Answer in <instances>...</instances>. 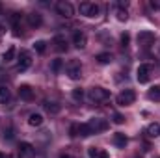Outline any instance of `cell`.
I'll list each match as a JSON object with an SVG mask.
<instances>
[{"label":"cell","instance_id":"cell-11","mask_svg":"<svg viewBox=\"0 0 160 158\" xmlns=\"http://www.w3.org/2000/svg\"><path fill=\"white\" fill-rule=\"evenodd\" d=\"M52 45H54V48L58 50V52H65L67 50V39H65V36H54V39H52Z\"/></svg>","mask_w":160,"mask_h":158},{"label":"cell","instance_id":"cell-8","mask_svg":"<svg viewBox=\"0 0 160 158\" xmlns=\"http://www.w3.org/2000/svg\"><path fill=\"white\" fill-rule=\"evenodd\" d=\"M67 75H69V78H73V80L80 78V75H82V65H80L78 60H71V62L67 63Z\"/></svg>","mask_w":160,"mask_h":158},{"label":"cell","instance_id":"cell-24","mask_svg":"<svg viewBox=\"0 0 160 158\" xmlns=\"http://www.w3.org/2000/svg\"><path fill=\"white\" fill-rule=\"evenodd\" d=\"M8 101H9V89L2 86L0 87V104H6Z\"/></svg>","mask_w":160,"mask_h":158},{"label":"cell","instance_id":"cell-26","mask_svg":"<svg viewBox=\"0 0 160 158\" xmlns=\"http://www.w3.org/2000/svg\"><path fill=\"white\" fill-rule=\"evenodd\" d=\"M34 48H36L39 54H43V52L47 50V43H45V41H36V43H34Z\"/></svg>","mask_w":160,"mask_h":158},{"label":"cell","instance_id":"cell-2","mask_svg":"<svg viewBox=\"0 0 160 158\" xmlns=\"http://www.w3.org/2000/svg\"><path fill=\"white\" fill-rule=\"evenodd\" d=\"M78 9L84 17H99V13H101V7L97 4H91V2H82Z\"/></svg>","mask_w":160,"mask_h":158},{"label":"cell","instance_id":"cell-17","mask_svg":"<svg viewBox=\"0 0 160 158\" xmlns=\"http://www.w3.org/2000/svg\"><path fill=\"white\" fill-rule=\"evenodd\" d=\"M43 108H45L48 114H60V110H62V106H60L58 102H50V101H45V102H43Z\"/></svg>","mask_w":160,"mask_h":158},{"label":"cell","instance_id":"cell-33","mask_svg":"<svg viewBox=\"0 0 160 158\" xmlns=\"http://www.w3.org/2000/svg\"><path fill=\"white\" fill-rule=\"evenodd\" d=\"M123 121H125V117H123L121 114H114V123H116V125H121Z\"/></svg>","mask_w":160,"mask_h":158},{"label":"cell","instance_id":"cell-10","mask_svg":"<svg viewBox=\"0 0 160 158\" xmlns=\"http://www.w3.org/2000/svg\"><path fill=\"white\" fill-rule=\"evenodd\" d=\"M153 41H155V34L149 32V30H143V32L138 34V43L142 47H149V45H153Z\"/></svg>","mask_w":160,"mask_h":158},{"label":"cell","instance_id":"cell-32","mask_svg":"<svg viewBox=\"0 0 160 158\" xmlns=\"http://www.w3.org/2000/svg\"><path fill=\"white\" fill-rule=\"evenodd\" d=\"M128 43H130V36L125 32V34H121V45L123 47H128Z\"/></svg>","mask_w":160,"mask_h":158},{"label":"cell","instance_id":"cell-37","mask_svg":"<svg viewBox=\"0 0 160 158\" xmlns=\"http://www.w3.org/2000/svg\"><path fill=\"white\" fill-rule=\"evenodd\" d=\"M0 15H2V6H0Z\"/></svg>","mask_w":160,"mask_h":158},{"label":"cell","instance_id":"cell-21","mask_svg":"<svg viewBox=\"0 0 160 158\" xmlns=\"http://www.w3.org/2000/svg\"><path fill=\"white\" fill-rule=\"evenodd\" d=\"M88 155L91 158H108V153L106 151H102V149H95V147H91L89 151H88Z\"/></svg>","mask_w":160,"mask_h":158},{"label":"cell","instance_id":"cell-29","mask_svg":"<svg viewBox=\"0 0 160 158\" xmlns=\"http://www.w3.org/2000/svg\"><path fill=\"white\" fill-rule=\"evenodd\" d=\"M116 15H118V19H119V21H127V17H128V13H127V9H121V7H118V11H116Z\"/></svg>","mask_w":160,"mask_h":158},{"label":"cell","instance_id":"cell-30","mask_svg":"<svg viewBox=\"0 0 160 158\" xmlns=\"http://www.w3.org/2000/svg\"><path fill=\"white\" fill-rule=\"evenodd\" d=\"M69 136H71V138H77V136H78V123L71 125V128H69Z\"/></svg>","mask_w":160,"mask_h":158},{"label":"cell","instance_id":"cell-1","mask_svg":"<svg viewBox=\"0 0 160 158\" xmlns=\"http://www.w3.org/2000/svg\"><path fill=\"white\" fill-rule=\"evenodd\" d=\"M88 97H89L91 102H104V101L110 99V89H106V87H91Z\"/></svg>","mask_w":160,"mask_h":158},{"label":"cell","instance_id":"cell-16","mask_svg":"<svg viewBox=\"0 0 160 158\" xmlns=\"http://www.w3.org/2000/svg\"><path fill=\"white\" fill-rule=\"evenodd\" d=\"M9 22H11V26H13V34L15 36H21V32H19V22H21V13H11L9 15Z\"/></svg>","mask_w":160,"mask_h":158},{"label":"cell","instance_id":"cell-38","mask_svg":"<svg viewBox=\"0 0 160 158\" xmlns=\"http://www.w3.org/2000/svg\"><path fill=\"white\" fill-rule=\"evenodd\" d=\"M0 158H4V155H2V153H0Z\"/></svg>","mask_w":160,"mask_h":158},{"label":"cell","instance_id":"cell-28","mask_svg":"<svg viewBox=\"0 0 160 158\" xmlns=\"http://www.w3.org/2000/svg\"><path fill=\"white\" fill-rule=\"evenodd\" d=\"M73 99H75V101H82V99H84V91H82V89H80V87H77V89H73Z\"/></svg>","mask_w":160,"mask_h":158},{"label":"cell","instance_id":"cell-18","mask_svg":"<svg viewBox=\"0 0 160 158\" xmlns=\"http://www.w3.org/2000/svg\"><path fill=\"white\" fill-rule=\"evenodd\" d=\"M95 60H97L99 63H102V65H104V63H110V62L114 60V56H112L110 52H101V54H97V56H95Z\"/></svg>","mask_w":160,"mask_h":158},{"label":"cell","instance_id":"cell-27","mask_svg":"<svg viewBox=\"0 0 160 158\" xmlns=\"http://www.w3.org/2000/svg\"><path fill=\"white\" fill-rule=\"evenodd\" d=\"M62 67H63V62H62L60 58L52 62V71H54V73H60V71H62Z\"/></svg>","mask_w":160,"mask_h":158},{"label":"cell","instance_id":"cell-3","mask_svg":"<svg viewBox=\"0 0 160 158\" xmlns=\"http://www.w3.org/2000/svg\"><path fill=\"white\" fill-rule=\"evenodd\" d=\"M116 101H118L119 106H130L136 101V93H134V89H125V91H121L119 95H118Z\"/></svg>","mask_w":160,"mask_h":158},{"label":"cell","instance_id":"cell-6","mask_svg":"<svg viewBox=\"0 0 160 158\" xmlns=\"http://www.w3.org/2000/svg\"><path fill=\"white\" fill-rule=\"evenodd\" d=\"M149 78H151V65L142 63V65L136 69V80H138L140 84H147Z\"/></svg>","mask_w":160,"mask_h":158},{"label":"cell","instance_id":"cell-31","mask_svg":"<svg viewBox=\"0 0 160 158\" xmlns=\"http://www.w3.org/2000/svg\"><path fill=\"white\" fill-rule=\"evenodd\" d=\"M4 140H13V126L4 128Z\"/></svg>","mask_w":160,"mask_h":158},{"label":"cell","instance_id":"cell-7","mask_svg":"<svg viewBox=\"0 0 160 158\" xmlns=\"http://www.w3.org/2000/svg\"><path fill=\"white\" fill-rule=\"evenodd\" d=\"M17 156L19 158H36V149H34V145H30V143H26V141L19 143Z\"/></svg>","mask_w":160,"mask_h":158},{"label":"cell","instance_id":"cell-13","mask_svg":"<svg viewBox=\"0 0 160 158\" xmlns=\"http://www.w3.org/2000/svg\"><path fill=\"white\" fill-rule=\"evenodd\" d=\"M112 141H114V145H116V147L125 149V147H127V143H128V138H127L123 132H116V134H114V138H112Z\"/></svg>","mask_w":160,"mask_h":158},{"label":"cell","instance_id":"cell-19","mask_svg":"<svg viewBox=\"0 0 160 158\" xmlns=\"http://www.w3.org/2000/svg\"><path fill=\"white\" fill-rule=\"evenodd\" d=\"M91 134H93V132H91V128H89L88 123H78V136L88 138V136H91Z\"/></svg>","mask_w":160,"mask_h":158},{"label":"cell","instance_id":"cell-20","mask_svg":"<svg viewBox=\"0 0 160 158\" xmlns=\"http://www.w3.org/2000/svg\"><path fill=\"white\" fill-rule=\"evenodd\" d=\"M28 123H30L32 126H41V125H43V116H41V114H30V116H28Z\"/></svg>","mask_w":160,"mask_h":158},{"label":"cell","instance_id":"cell-15","mask_svg":"<svg viewBox=\"0 0 160 158\" xmlns=\"http://www.w3.org/2000/svg\"><path fill=\"white\" fill-rule=\"evenodd\" d=\"M26 19H28V24L32 26V28H39L41 22H43V17H41V13H30V15H26Z\"/></svg>","mask_w":160,"mask_h":158},{"label":"cell","instance_id":"cell-5","mask_svg":"<svg viewBox=\"0 0 160 158\" xmlns=\"http://www.w3.org/2000/svg\"><path fill=\"white\" fill-rule=\"evenodd\" d=\"M56 11H58L62 17H65V19H69V17L75 15V7H73V4H71V2H65V0H62V2L56 4Z\"/></svg>","mask_w":160,"mask_h":158},{"label":"cell","instance_id":"cell-22","mask_svg":"<svg viewBox=\"0 0 160 158\" xmlns=\"http://www.w3.org/2000/svg\"><path fill=\"white\" fill-rule=\"evenodd\" d=\"M145 132H147L151 138H155V136H160V125H158V123H153V125H149Z\"/></svg>","mask_w":160,"mask_h":158},{"label":"cell","instance_id":"cell-35","mask_svg":"<svg viewBox=\"0 0 160 158\" xmlns=\"http://www.w3.org/2000/svg\"><path fill=\"white\" fill-rule=\"evenodd\" d=\"M151 6H153V7H158V9H160V2H151Z\"/></svg>","mask_w":160,"mask_h":158},{"label":"cell","instance_id":"cell-12","mask_svg":"<svg viewBox=\"0 0 160 158\" xmlns=\"http://www.w3.org/2000/svg\"><path fill=\"white\" fill-rule=\"evenodd\" d=\"M86 43H88L86 34H84V32H80V30H77V32L73 34V45H75L77 48H84V47H86Z\"/></svg>","mask_w":160,"mask_h":158},{"label":"cell","instance_id":"cell-9","mask_svg":"<svg viewBox=\"0 0 160 158\" xmlns=\"http://www.w3.org/2000/svg\"><path fill=\"white\" fill-rule=\"evenodd\" d=\"M32 65V56H30V52H26V50H21V54H19V63H17V71H26L28 67Z\"/></svg>","mask_w":160,"mask_h":158},{"label":"cell","instance_id":"cell-23","mask_svg":"<svg viewBox=\"0 0 160 158\" xmlns=\"http://www.w3.org/2000/svg\"><path fill=\"white\" fill-rule=\"evenodd\" d=\"M147 97H149L151 101H158V99H160V86L151 87V89H149V93H147Z\"/></svg>","mask_w":160,"mask_h":158},{"label":"cell","instance_id":"cell-34","mask_svg":"<svg viewBox=\"0 0 160 158\" xmlns=\"http://www.w3.org/2000/svg\"><path fill=\"white\" fill-rule=\"evenodd\" d=\"M4 34H6V28H4V26H2V24H0V37H2V36H4Z\"/></svg>","mask_w":160,"mask_h":158},{"label":"cell","instance_id":"cell-36","mask_svg":"<svg viewBox=\"0 0 160 158\" xmlns=\"http://www.w3.org/2000/svg\"><path fill=\"white\" fill-rule=\"evenodd\" d=\"M60 158H71V156H69V155H62Z\"/></svg>","mask_w":160,"mask_h":158},{"label":"cell","instance_id":"cell-25","mask_svg":"<svg viewBox=\"0 0 160 158\" xmlns=\"http://www.w3.org/2000/svg\"><path fill=\"white\" fill-rule=\"evenodd\" d=\"M15 54H17L15 47H9V48L6 50V54H4V62H6V63H8V62H11V60L15 58Z\"/></svg>","mask_w":160,"mask_h":158},{"label":"cell","instance_id":"cell-4","mask_svg":"<svg viewBox=\"0 0 160 158\" xmlns=\"http://www.w3.org/2000/svg\"><path fill=\"white\" fill-rule=\"evenodd\" d=\"M88 125H89V128H91V132H93V134L104 132V130L108 128V121H106V119H101V117L89 119V121H88Z\"/></svg>","mask_w":160,"mask_h":158},{"label":"cell","instance_id":"cell-14","mask_svg":"<svg viewBox=\"0 0 160 158\" xmlns=\"http://www.w3.org/2000/svg\"><path fill=\"white\" fill-rule=\"evenodd\" d=\"M19 97H21L22 101H32V99H34V89L24 84V86L19 87Z\"/></svg>","mask_w":160,"mask_h":158}]
</instances>
